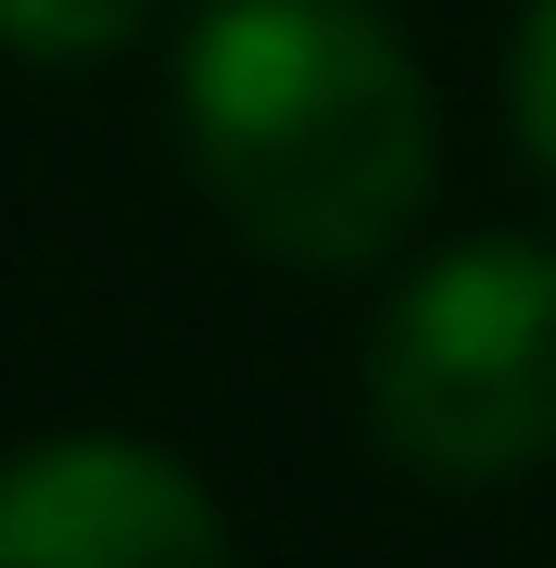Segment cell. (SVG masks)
I'll list each match as a JSON object with an SVG mask.
<instances>
[{
  "label": "cell",
  "mask_w": 556,
  "mask_h": 568,
  "mask_svg": "<svg viewBox=\"0 0 556 568\" xmlns=\"http://www.w3.org/2000/svg\"><path fill=\"white\" fill-rule=\"evenodd\" d=\"M178 152L279 265H380L431 203L443 102L380 0H203L178 39Z\"/></svg>",
  "instance_id": "cell-1"
},
{
  "label": "cell",
  "mask_w": 556,
  "mask_h": 568,
  "mask_svg": "<svg viewBox=\"0 0 556 568\" xmlns=\"http://www.w3.org/2000/svg\"><path fill=\"white\" fill-rule=\"evenodd\" d=\"M367 443L431 493H506L556 455V241H443L367 328Z\"/></svg>",
  "instance_id": "cell-2"
},
{
  "label": "cell",
  "mask_w": 556,
  "mask_h": 568,
  "mask_svg": "<svg viewBox=\"0 0 556 568\" xmlns=\"http://www.w3.org/2000/svg\"><path fill=\"white\" fill-rule=\"evenodd\" d=\"M0 568H241L203 467L127 429H51L0 455Z\"/></svg>",
  "instance_id": "cell-3"
},
{
  "label": "cell",
  "mask_w": 556,
  "mask_h": 568,
  "mask_svg": "<svg viewBox=\"0 0 556 568\" xmlns=\"http://www.w3.org/2000/svg\"><path fill=\"white\" fill-rule=\"evenodd\" d=\"M165 0H0V51L26 63H114Z\"/></svg>",
  "instance_id": "cell-4"
},
{
  "label": "cell",
  "mask_w": 556,
  "mask_h": 568,
  "mask_svg": "<svg viewBox=\"0 0 556 568\" xmlns=\"http://www.w3.org/2000/svg\"><path fill=\"white\" fill-rule=\"evenodd\" d=\"M506 114H518V152L556 178V0L518 13V51H506Z\"/></svg>",
  "instance_id": "cell-5"
}]
</instances>
